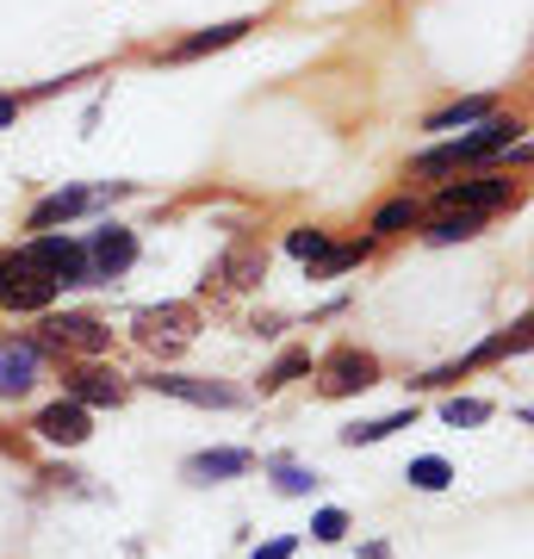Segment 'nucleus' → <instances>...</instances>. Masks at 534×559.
I'll list each match as a JSON object with an SVG mask.
<instances>
[{
    "instance_id": "1",
    "label": "nucleus",
    "mask_w": 534,
    "mask_h": 559,
    "mask_svg": "<svg viewBox=\"0 0 534 559\" xmlns=\"http://www.w3.org/2000/svg\"><path fill=\"white\" fill-rule=\"evenodd\" d=\"M13 261H25V267H38L44 280H57V286H94V267H87V242L75 237H32L25 249H13Z\"/></svg>"
},
{
    "instance_id": "2",
    "label": "nucleus",
    "mask_w": 534,
    "mask_h": 559,
    "mask_svg": "<svg viewBox=\"0 0 534 559\" xmlns=\"http://www.w3.org/2000/svg\"><path fill=\"white\" fill-rule=\"evenodd\" d=\"M131 336L143 348H156V355H175V348H187L199 336V311L193 305H150V311H138Z\"/></svg>"
},
{
    "instance_id": "3",
    "label": "nucleus",
    "mask_w": 534,
    "mask_h": 559,
    "mask_svg": "<svg viewBox=\"0 0 534 559\" xmlns=\"http://www.w3.org/2000/svg\"><path fill=\"white\" fill-rule=\"evenodd\" d=\"M38 348H57V355H106L112 348V330L99 318H81V311H62V318H50L44 323V336H38Z\"/></svg>"
},
{
    "instance_id": "4",
    "label": "nucleus",
    "mask_w": 534,
    "mask_h": 559,
    "mask_svg": "<svg viewBox=\"0 0 534 559\" xmlns=\"http://www.w3.org/2000/svg\"><path fill=\"white\" fill-rule=\"evenodd\" d=\"M510 180L503 175H478V180H448L436 193V212H473V218H491L497 205H510Z\"/></svg>"
},
{
    "instance_id": "5",
    "label": "nucleus",
    "mask_w": 534,
    "mask_h": 559,
    "mask_svg": "<svg viewBox=\"0 0 534 559\" xmlns=\"http://www.w3.org/2000/svg\"><path fill=\"white\" fill-rule=\"evenodd\" d=\"M261 280H268V249L237 242V249H224V255L205 267V293H249Z\"/></svg>"
},
{
    "instance_id": "6",
    "label": "nucleus",
    "mask_w": 534,
    "mask_h": 559,
    "mask_svg": "<svg viewBox=\"0 0 534 559\" xmlns=\"http://www.w3.org/2000/svg\"><path fill=\"white\" fill-rule=\"evenodd\" d=\"M57 293H62L57 280H44L38 267H25V261L0 255V305H7V311H44Z\"/></svg>"
},
{
    "instance_id": "7",
    "label": "nucleus",
    "mask_w": 534,
    "mask_h": 559,
    "mask_svg": "<svg viewBox=\"0 0 534 559\" xmlns=\"http://www.w3.org/2000/svg\"><path fill=\"white\" fill-rule=\"evenodd\" d=\"M150 392H162V399H180V404H199V411H237L242 392L224 380H187V373H156L150 380Z\"/></svg>"
},
{
    "instance_id": "8",
    "label": "nucleus",
    "mask_w": 534,
    "mask_h": 559,
    "mask_svg": "<svg viewBox=\"0 0 534 559\" xmlns=\"http://www.w3.org/2000/svg\"><path fill=\"white\" fill-rule=\"evenodd\" d=\"M379 385V360L360 355V348H342V355L323 360V399H348V392H367Z\"/></svg>"
},
{
    "instance_id": "9",
    "label": "nucleus",
    "mask_w": 534,
    "mask_h": 559,
    "mask_svg": "<svg viewBox=\"0 0 534 559\" xmlns=\"http://www.w3.org/2000/svg\"><path fill=\"white\" fill-rule=\"evenodd\" d=\"M131 261H138V237H131L124 224L94 230V242H87V267H94V280H119Z\"/></svg>"
},
{
    "instance_id": "10",
    "label": "nucleus",
    "mask_w": 534,
    "mask_h": 559,
    "mask_svg": "<svg viewBox=\"0 0 534 559\" xmlns=\"http://www.w3.org/2000/svg\"><path fill=\"white\" fill-rule=\"evenodd\" d=\"M38 436L50 441V448H81V441L94 436V411H81L75 399L50 404V411H38Z\"/></svg>"
},
{
    "instance_id": "11",
    "label": "nucleus",
    "mask_w": 534,
    "mask_h": 559,
    "mask_svg": "<svg viewBox=\"0 0 534 559\" xmlns=\"http://www.w3.org/2000/svg\"><path fill=\"white\" fill-rule=\"evenodd\" d=\"M510 143H522V119H485V124L473 131V138H454L460 168H466V162H491V156H503Z\"/></svg>"
},
{
    "instance_id": "12",
    "label": "nucleus",
    "mask_w": 534,
    "mask_h": 559,
    "mask_svg": "<svg viewBox=\"0 0 534 559\" xmlns=\"http://www.w3.org/2000/svg\"><path fill=\"white\" fill-rule=\"evenodd\" d=\"M38 342H0V399H20V392H32V380H38Z\"/></svg>"
},
{
    "instance_id": "13",
    "label": "nucleus",
    "mask_w": 534,
    "mask_h": 559,
    "mask_svg": "<svg viewBox=\"0 0 534 559\" xmlns=\"http://www.w3.org/2000/svg\"><path fill=\"white\" fill-rule=\"evenodd\" d=\"M249 466H256L249 448H212V454L187 460V479H193V485H224V479H242Z\"/></svg>"
},
{
    "instance_id": "14",
    "label": "nucleus",
    "mask_w": 534,
    "mask_h": 559,
    "mask_svg": "<svg viewBox=\"0 0 534 559\" xmlns=\"http://www.w3.org/2000/svg\"><path fill=\"white\" fill-rule=\"evenodd\" d=\"M69 399H75L81 411H106V404H124V380L106 373V367H81L75 380H69Z\"/></svg>"
},
{
    "instance_id": "15",
    "label": "nucleus",
    "mask_w": 534,
    "mask_h": 559,
    "mask_svg": "<svg viewBox=\"0 0 534 559\" xmlns=\"http://www.w3.org/2000/svg\"><path fill=\"white\" fill-rule=\"evenodd\" d=\"M99 193H87V187H62V193H50V200H38L32 205V218H25V230H50V224H62V218H75V212H87Z\"/></svg>"
},
{
    "instance_id": "16",
    "label": "nucleus",
    "mask_w": 534,
    "mask_h": 559,
    "mask_svg": "<svg viewBox=\"0 0 534 559\" xmlns=\"http://www.w3.org/2000/svg\"><path fill=\"white\" fill-rule=\"evenodd\" d=\"M242 32H256L249 20H230V25H212V32H199V38H187V44H175L168 50V62H193V57H205V50H224V44H237Z\"/></svg>"
},
{
    "instance_id": "17",
    "label": "nucleus",
    "mask_w": 534,
    "mask_h": 559,
    "mask_svg": "<svg viewBox=\"0 0 534 559\" xmlns=\"http://www.w3.org/2000/svg\"><path fill=\"white\" fill-rule=\"evenodd\" d=\"M411 224H423V205L404 193V200H385L373 212V237H397V230H411Z\"/></svg>"
},
{
    "instance_id": "18",
    "label": "nucleus",
    "mask_w": 534,
    "mask_h": 559,
    "mask_svg": "<svg viewBox=\"0 0 534 559\" xmlns=\"http://www.w3.org/2000/svg\"><path fill=\"white\" fill-rule=\"evenodd\" d=\"M485 230V218H473V212H436V224L423 230L429 242H466V237H478Z\"/></svg>"
},
{
    "instance_id": "19",
    "label": "nucleus",
    "mask_w": 534,
    "mask_h": 559,
    "mask_svg": "<svg viewBox=\"0 0 534 559\" xmlns=\"http://www.w3.org/2000/svg\"><path fill=\"white\" fill-rule=\"evenodd\" d=\"M397 429H411V411H397V417H379V423H355V429H342V448H373V441L397 436Z\"/></svg>"
},
{
    "instance_id": "20",
    "label": "nucleus",
    "mask_w": 534,
    "mask_h": 559,
    "mask_svg": "<svg viewBox=\"0 0 534 559\" xmlns=\"http://www.w3.org/2000/svg\"><path fill=\"white\" fill-rule=\"evenodd\" d=\"M529 348V323H515V330H503V336H491L485 348H473V355L460 360V367H485V360H503V355H522Z\"/></svg>"
},
{
    "instance_id": "21",
    "label": "nucleus",
    "mask_w": 534,
    "mask_h": 559,
    "mask_svg": "<svg viewBox=\"0 0 534 559\" xmlns=\"http://www.w3.org/2000/svg\"><path fill=\"white\" fill-rule=\"evenodd\" d=\"M404 479H411L416 491H448V485H454V466H448L441 454H423V460H411Z\"/></svg>"
},
{
    "instance_id": "22",
    "label": "nucleus",
    "mask_w": 534,
    "mask_h": 559,
    "mask_svg": "<svg viewBox=\"0 0 534 559\" xmlns=\"http://www.w3.org/2000/svg\"><path fill=\"white\" fill-rule=\"evenodd\" d=\"M441 417L454 423V429H478V423L491 417V404H485V399H448V404H441Z\"/></svg>"
},
{
    "instance_id": "23",
    "label": "nucleus",
    "mask_w": 534,
    "mask_h": 559,
    "mask_svg": "<svg viewBox=\"0 0 534 559\" xmlns=\"http://www.w3.org/2000/svg\"><path fill=\"white\" fill-rule=\"evenodd\" d=\"M485 112H491V100H460V106H448V112H436V119H429V131H460V124L485 119Z\"/></svg>"
},
{
    "instance_id": "24",
    "label": "nucleus",
    "mask_w": 534,
    "mask_h": 559,
    "mask_svg": "<svg viewBox=\"0 0 534 559\" xmlns=\"http://www.w3.org/2000/svg\"><path fill=\"white\" fill-rule=\"evenodd\" d=\"M298 373H311V355H280L274 367H268V380H261V392H280V385H293Z\"/></svg>"
},
{
    "instance_id": "25",
    "label": "nucleus",
    "mask_w": 534,
    "mask_h": 559,
    "mask_svg": "<svg viewBox=\"0 0 534 559\" xmlns=\"http://www.w3.org/2000/svg\"><path fill=\"white\" fill-rule=\"evenodd\" d=\"M411 168H416V175H454V168H460V150H454V143H436V150H423Z\"/></svg>"
},
{
    "instance_id": "26",
    "label": "nucleus",
    "mask_w": 534,
    "mask_h": 559,
    "mask_svg": "<svg viewBox=\"0 0 534 559\" xmlns=\"http://www.w3.org/2000/svg\"><path fill=\"white\" fill-rule=\"evenodd\" d=\"M286 249H293L298 261H311V267H317V261L330 255V237H323V230H293V237H286Z\"/></svg>"
},
{
    "instance_id": "27",
    "label": "nucleus",
    "mask_w": 534,
    "mask_h": 559,
    "mask_svg": "<svg viewBox=\"0 0 534 559\" xmlns=\"http://www.w3.org/2000/svg\"><path fill=\"white\" fill-rule=\"evenodd\" d=\"M274 473H280V491H286V498H305V491H311L317 485V473H305V466H293V460H274Z\"/></svg>"
},
{
    "instance_id": "28",
    "label": "nucleus",
    "mask_w": 534,
    "mask_h": 559,
    "mask_svg": "<svg viewBox=\"0 0 534 559\" xmlns=\"http://www.w3.org/2000/svg\"><path fill=\"white\" fill-rule=\"evenodd\" d=\"M360 255H367V242H342V249L330 242V255L317 261V274H342V267H355Z\"/></svg>"
},
{
    "instance_id": "29",
    "label": "nucleus",
    "mask_w": 534,
    "mask_h": 559,
    "mask_svg": "<svg viewBox=\"0 0 534 559\" xmlns=\"http://www.w3.org/2000/svg\"><path fill=\"white\" fill-rule=\"evenodd\" d=\"M311 535H317V540H342V535H348V516H342V510H317V516H311Z\"/></svg>"
},
{
    "instance_id": "30",
    "label": "nucleus",
    "mask_w": 534,
    "mask_h": 559,
    "mask_svg": "<svg viewBox=\"0 0 534 559\" xmlns=\"http://www.w3.org/2000/svg\"><path fill=\"white\" fill-rule=\"evenodd\" d=\"M13 119H20V94H0V131H7Z\"/></svg>"
},
{
    "instance_id": "31",
    "label": "nucleus",
    "mask_w": 534,
    "mask_h": 559,
    "mask_svg": "<svg viewBox=\"0 0 534 559\" xmlns=\"http://www.w3.org/2000/svg\"><path fill=\"white\" fill-rule=\"evenodd\" d=\"M256 559H274V554H256Z\"/></svg>"
}]
</instances>
